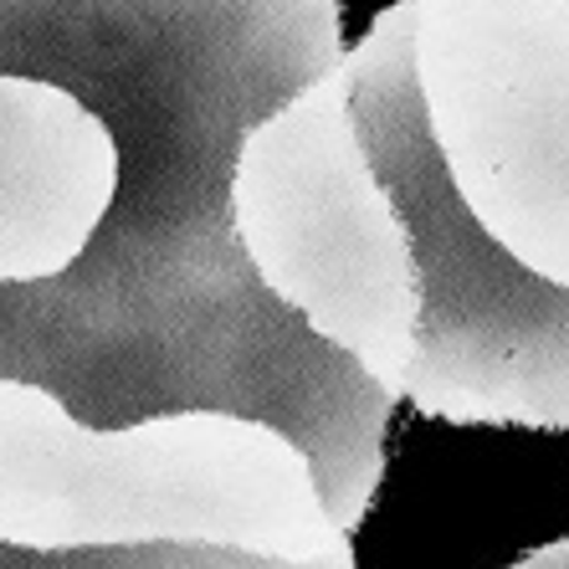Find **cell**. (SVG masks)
Here are the masks:
<instances>
[{"mask_svg": "<svg viewBox=\"0 0 569 569\" xmlns=\"http://www.w3.org/2000/svg\"><path fill=\"white\" fill-rule=\"evenodd\" d=\"M333 0H0V72L57 82L119 149L78 262L0 282V375L88 426L231 411L308 451L333 529L380 492L400 400L257 282L231 170L257 123L339 67Z\"/></svg>", "mask_w": 569, "mask_h": 569, "instance_id": "1", "label": "cell"}, {"mask_svg": "<svg viewBox=\"0 0 569 569\" xmlns=\"http://www.w3.org/2000/svg\"><path fill=\"white\" fill-rule=\"evenodd\" d=\"M0 539L27 549L200 539L313 559L339 529L308 451L278 426L231 411L88 426L52 390L0 375Z\"/></svg>", "mask_w": 569, "mask_h": 569, "instance_id": "2", "label": "cell"}, {"mask_svg": "<svg viewBox=\"0 0 569 569\" xmlns=\"http://www.w3.org/2000/svg\"><path fill=\"white\" fill-rule=\"evenodd\" d=\"M355 119L380 186L411 226L421 329L400 400L457 426L569 431V288L533 278L451 196L411 72V0L345 52Z\"/></svg>", "mask_w": 569, "mask_h": 569, "instance_id": "3", "label": "cell"}, {"mask_svg": "<svg viewBox=\"0 0 569 569\" xmlns=\"http://www.w3.org/2000/svg\"><path fill=\"white\" fill-rule=\"evenodd\" d=\"M231 226L257 282L400 400L421 329L411 226L380 186L339 57L237 149Z\"/></svg>", "mask_w": 569, "mask_h": 569, "instance_id": "4", "label": "cell"}, {"mask_svg": "<svg viewBox=\"0 0 569 569\" xmlns=\"http://www.w3.org/2000/svg\"><path fill=\"white\" fill-rule=\"evenodd\" d=\"M411 72L462 211L569 288V0H411Z\"/></svg>", "mask_w": 569, "mask_h": 569, "instance_id": "5", "label": "cell"}, {"mask_svg": "<svg viewBox=\"0 0 569 569\" xmlns=\"http://www.w3.org/2000/svg\"><path fill=\"white\" fill-rule=\"evenodd\" d=\"M119 186V149L93 108L0 72V282H41L78 262Z\"/></svg>", "mask_w": 569, "mask_h": 569, "instance_id": "6", "label": "cell"}, {"mask_svg": "<svg viewBox=\"0 0 569 569\" xmlns=\"http://www.w3.org/2000/svg\"><path fill=\"white\" fill-rule=\"evenodd\" d=\"M0 569H355L349 533L313 559L252 555L237 543L200 539H149V543H98V549H27L0 539Z\"/></svg>", "mask_w": 569, "mask_h": 569, "instance_id": "7", "label": "cell"}, {"mask_svg": "<svg viewBox=\"0 0 569 569\" xmlns=\"http://www.w3.org/2000/svg\"><path fill=\"white\" fill-rule=\"evenodd\" d=\"M508 569H569V539H555L543 543V549H533V555H523L518 565Z\"/></svg>", "mask_w": 569, "mask_h": 569, "instance_id": "8", "label": "cell"}]
</instances>
